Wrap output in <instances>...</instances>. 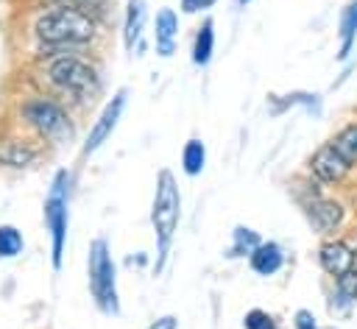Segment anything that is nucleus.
Returning a JSON list of instances; mask_svg holds the SVG:
<instances>
[{"instance_id": "nucleus-1", "label": "nucleus", "mask_w": 357, "mask_h": 329, "mask_svg": "<svg viewBox=\"0 0 357 329\" xmlns=\"http://www.w3.org/2000/svg\"><path fill=\"white\" fill-rule=\"evenodd\" d=\"M178 217H181V195H178L176 178L170 170H162L156 178V192H153V206H151V223L156 234V273L167 262L170 243L178 229Z\"/></svg>"}, {"instance_id": "nucleus-2", "label": "nucleus", "mask_w": 357, "mask_h": 329, "mask_svg": "<svg viewBox=\"0 0 357 329\" xmlns=\"http://www.w3.org/2000/svg\"><path fill=\"white\" fill-rule=\"evenodd\" d=\"M36 39L45 42V45H53V47H61V45H84L95 36V22L86 11L81 8H70V6H59L53 11H45L36 25Z\"/></svg>"}, {"instance_id": "nucleus-3", "label": "nucleus", "mask_w": 357, "mask_h": 329, "mask_svg": "<svg viewBox=\"0 0 357 329\" xmlns=\"http://www.w3.org/2000/svg\"><path fill=\"white\" fill-rule=\"evenodd\" d=\"M86 273H89V293L100 312L117 315L120 298H117V268L109 251V243L103 237L92 240L89 257H86Z\"/></svg>"}, {"instance_id": "nucleus-4", "label": "nucleus", "mask_w": 357, "mask_h": 329, "mask_svg": "<svg viewBox=\"0 0 357 329\" xmlns=\"http://www.w3.org/2000/svg\"><path fill=\"white\" fill-rule=\"evenodd\" d=\"M70 187H73V176L67 170H59L53 176L50 192L45 198V226L50 231V259L53 268H61V257H64V243H67V226H70Z\"/></svg>"}, {"instance_id": "nucleus-5", "label": "nucleus", "mask_w": 357, "mask_h": 329, "mask_svg": "<svg viewBox=\"0 0 357 329\" xmlns=\"http://www.w3.org/2000/svg\"><path fill=\"white\" fill-rule=\"evenodd\" d=\"M47 81L56 89H61V92H67V95H73L78 100L92 98L98 92V86H100L95 67L86 64L78 56H59V59H53L47 64Z\"/></svg>"}, {"instance_id": "nucleus-6", "label": "nucleus", "mask_w": 357, "mask_h": 329, "mask_svg": "<svg viewBox=\"0 0 357 329\" xmlns=\"http://www.w3.org/2000/svg\"><path fill=\"white\" fill-rule=\"evenodd\" d=\"M22 117L25 123L45 139L50 142H67L73 137V123L64 114V109L59 103H53L50 98H33L22 106Z\"/></svg>"}, {"instance_id": "nucleus-7", "label": "nucleus", "mask_w": 357, "mask_h": 329, "mask_svg": "<svg viewBox=\"0 0 357 329\" xmlns=\"http://www.w3.org/2000/svg\"><path fill=\"white\" fill-rule=\"evenodd\" d=\"M126 103H128V89H117V92L112 95V100L103 106L100 117L95 120V125H92L89 137H86V142H84V148H81V153H84V156L95 153V151H98V148L112 137V131L117 128V123H120V117H123Z\"/></svg>"}, {"instance_id": "nucleus-8", "label": "nucleus", "mask_w": 357, "mask_h": 329, "mask_svg": "<svg viewBox=\"0 0 357 329\" xmlns=\"http://www.w3.org/2000/svg\"><path fill=\"white\" fill-rule=\"evenodd\" d=\"M349 162L332 148V145H324V148H318L315 153H312V159H310V170L321 178V181H340L346 173H349Z\"/></svg>"}, {"instance_id": "nucleus-9", "label": "nucleus", "mask_w": 357, "mask_h": 329, "mask_svg": "<svg viewBox=\"0 0 357 329\" xmlns=\"http://www.w3.org/2000/svg\"><path fill=\"white\" fill-rule=\"evenodd\" d=\"M318 262H321V268H324L326 273H332V276H343L346 270H351V265H354V254H351V248H349L346 243L332 240V243H324V245H321V251H318Z\"/></svg>"}, {"instance_id": "nucleus-10", "label": "nucleus", "mask_w": 357, "mask_h": 329, "mask_svg": "<svg viewBox=\"0 0 357 329\" xmlns=\"http://www.w3.org/2000/svg\"><path fill=\"white\" fill-rule=\"evenodd\" d=\"M153 42H156V53L159 56H173L176 50V33H178V17L173 8H162L156 14V25H153Z\"/></svg>"}, {"instance_id": "nucleus-11", "label": "nucleus", "mask_w": 357, "mask_h": 329, "mask_svg": "<svg viewBox=\"0 0 357 329\" xmlns=\"http://www.w3.org/2000/svg\"><path fill=\"white\" fill-rule=\"evenodd\" d=\"M145 0H128V8H126V22H123V42H126V50H137L139 47V36H142V28H145Z\"/></svg>"}, {"instance_id": "nucleus-12", "label": "nucleus", "mask_w": 357, "mask_h": 329, "mask_svg": "<svg viewBox=\"0 0 357 329\" xmlns=\"http://www.w3.org/2000/svg\"><path fill=\"white\" fill-rule=\"evenodd\" d=\"M248 262H251V268H254L259 276H273V273L282 268L284 254H282V248H279L276 243H259V245L254 248V254L248 257Z\"/></svg>"}, {"instance_id": "nucleus-13", "label": "nucleus", "mask_w": 357, "mask_h": 329, "mask_svg": "<svg viewBox=\"0 0 357 329\" xmlns=\"http://www.w3.org/2000/svg\"><path fill=\"white\" fill-rule=\"evenodd\" d=\"M310 217H312V223L321 229V231H332V229H337L340 226V220H343V206L340 204H335V201H312L310 204Z\"/></svg>"}, {"instance_id": "nucleus-14", "label": "nucleus", "mask_w": 357, "mask_h": 329, "mask_svg": "<svg viewBox=\"0 0 357 329\" xmlns=\"http://www.w3.org/2000/svg\"><path fill=\"white\" fill-rule=\"evenodd\" d=\"M215 53V22L212 20H204V25L198 28L195 33V45H192V61L198 67H206L209 59Z\"/></svg>"}, {"instance_id": "nucleus-15", "label": "nucleus", "mask_w": 357, "mask_h": 329, "mask_svg": "<svg viewBox=\"0 0 357 329\" xmlns=\"http://www.w3.org/2000/svg\"><path fill=\"white\" fill-rule=\"evenodd\" d=\"M340 53L337 59H346L351 53V45L357 39V0H351L340 14Z\"/></svg>"}, {"instance_id": "nucleus-16", "label": "nucleus", "mask_w": 357, "mask_h": 329, "mask_svg": "<svg viewBox=\"0 0 357 329\" xmlns=\"http://www.w3.org/2000/svg\"><path fill=\"white\" fill-rule=\"evenodd\" d=\"M33 159H36V151H33V148H28V145H22V142H14V139L0 142V162H3V164L25 167V164L33 162Z\"/></svg>"}, {"instance_id": "nucleus-17", "label": "nucleus", "mask_w": 357, "mask_h": 329, "mask_svg": "<svg viewBox=\"0 0 357 329\" xmlns=\"http://www.w3.org/2000/svg\"><path fill=\"white\" fill-rule=\"evenodd\" d=\"M329 145H332L349 164H357V123H349L346 128H340Z\"/></svg>"}, {"instance_id": "nucleus-18", "label": "nucleus", "mask_w": 357, "mask_h": 329, "mask_svg": "<svg viewBox=\"0 0 357 329\" xmlns=\"http://www.w3.org/2000/svg\"><path fill=\"white\" fill-rule=\"evenodd\" d=\"M206 164V148L201 139H187L184 151H181V167L187 176H198Z\"/></svg>"}, {"instance_id": "nucleus-19", "label": "nucleus", "mask_w": 357, "mask_h": 329, "mask_svg": "<svg viewBox=\"0 0 357 329\" xmlns=\"http://www.w3.org/2000/svg\"><path fill=\"white\" fill-rule=\"evenodd\" d=\"M262 240H259V234L254 231V229H245V226H237L234 229V245H231V251H229V257H251L254 254V248L259 245Z\"/></svg>"}, {"instance_id": "nucleus-20", "label": "nucleus", "mask_w": 357, "mask_h": 329, "mask_svg": "<svg viewBox=\"0 0 357 329\" xmlns=\"http://www.w3.org/2000/svg\"><path fill=\"white\" fill-rule=\"evenodd\" d=\"M22 251V234L14 226H0V257H17Z\"/></svg>"}, {"instance_id": "nucleus-21", "label": "nucleus", "mask_w": 357, "mask_h": 329, "mask_svg": "<svg viewBox=\"0 0 357 329\" xmlns=\"http://www.w3.org/2000/svg\"><path fill=\"white\" fill-rule=\"evenodd\" d=\"M337 298L343 304H351L357 301V270H346L343 276H337Z\"/></svg>"}, {"instance_id": "nucleus-22", "label": "nucleus", "mask_w": 357, "mask_h": 329, "mask_svg": "<svg viewBox=\"0 0 357 329\" xmlns=\"http://www.w3.org/2000/svg\"><path fill=\"white\" fill-rule=\"evenodd\" d=\"M243 326L245 329H276V321L265 309H248L243 318Z\"/></svg>"}, {"instance_id": "nucleus-23", "label": "nucleus", "mask_w": 357, "mask_h": 329, "mask_svg": "<svg viewBox=\"0 0 357 329\" xmlns=\"http://www.w3.org/2000/svg\"><path fill=\"white\" fill-rule=\"evenodd\" d=\"M296 329H318L315 315H312L310 309H298V312H296Z\"/></svg>"}, {"instance_id": "nucleus-24", "label": "nucleus", "mask_w": 357, "mask_h": 329, "mask_svg": "<svg viewBox=\"0 0 357 329\" xmlns=\"http://www.w3.org/2000/svg\"><path fill=\"white\" fill-rule=\"evenodd\" d=\"M209 6H215V0H181V11L184 14H195V11H204Z\"/></svg>"}, {"instance_id": "nucleus-25", "label": "nucleus", "mask_w": 357, "mask_h": 329, "mask_svg": "<svg viewBox=\"0 0 357 329\" xmlns=\"http://www.w3.org/2000/svg\"><path fill=\"white\" fill-rule=\"evenodd\" d=\"M59 6H70V8H98L103 0H56Z\"/></svg>"}, {"instance_id": "nucleus-26", "label": "nucleus", "mask_w": 357, "mask_h": 329, "mask_svg": "<svg viewBox=\"0 0 357 329\" xmlns=\"http://www.w3.org/2000/svg\"><path fill=\"white\" fill-rule=\"evenodd\" d=\"M148 329H176V318H173V315H162V318L153 321Z\"/></svg>"}, {"instance_id": "nucleus-27", "label": "nucleus", "mask_w": 357, "mask_h": 329, "mask_svg": "<svg viewBox=\"0 0 357 329\" xmlns=\"http://www.w3.org/2000/svg\"><path fill=\"white\" fill-rule=\"evenodd\" d=\"M237 3H240V6H245V3H251V0H237Z\"/></svg>"}]
</instances>
